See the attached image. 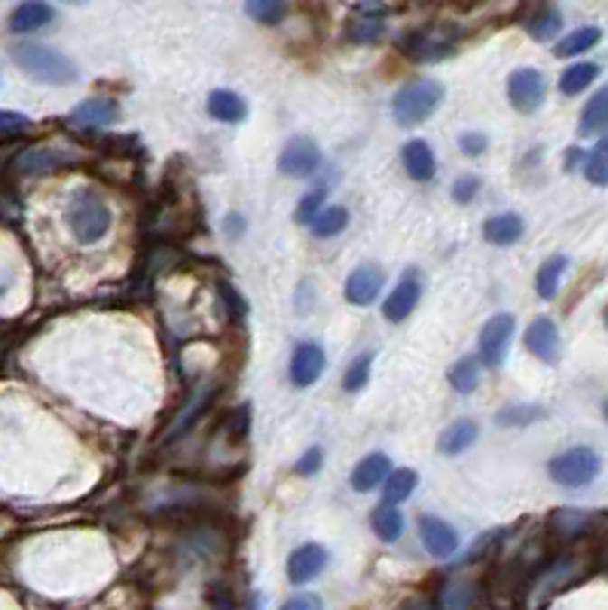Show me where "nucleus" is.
Instances as JSON below:
<instances>
[{"mask_svg":"<svg viewBox=\"0 0 608 610\" xmlns=\"http://www.w3.org/2000/svg\"><path fill=\"white\" fill-rule=\"evenodd\" d=\"M324 196H327V189H312V192H306V196L300 199V205H297V214H294V220L297 223H312V217H315L318 211L324 208Z\"/></svg>","mask_w":608,"mask_h":610,"instance_id":"c9c22d12","label":"nucleus"},{"mask_svg":"<svg viewBox=\"0 0 608 610\" xmlns=\"http://www.w3.org/2000/svg\"><path fill=\"white\" fill-rule=\"evenodd\" d=\"M419 537L426 543V550L435 559H450L459 550V534L450 522L437 519V516H422L419 519Z\"/></svg>","mask_w":608,"mask_h":610,"instance_id":"f8f14e48","label":"nucleus"},{"mask_svg":"<svg viewBox=\"0 0 608 610\" xmlns=\"http://www.w3.org/2000/svg\"><path fill=\"white\" fill-rule=\"evenodd\" d=\"M550 479L566 488H581L587 485L590 479L596 476L599 470V455L587 446H575L559 452L554 461H550Z\"/></svg>","mask_w":608,"mask_h":610,"instance_id":"20e7f679","label":"nucleus"},{"mask_svg":"<svg viewBox=\"0 0 608 610\" xmlns=\"http://www.w3.org/2000/svg\"><path fill=\"white\" fill-rule=\"evenodd\" d=\"M31 123L25 114H15V110H0V138L4 134H15V132H25Z\"/></svg>","mask_w":608,"mask_h":610,"instance_id":"58836bf2","label":"nucleus"},{"mask_svg":"<svg viewBox=\"0 0 608 610\" xmlns=\"http://www.w3.org/2000/svg\"><path fill=\"white\" fill-rule=\"evenodd\" d=\"M70 159H77L74 152L52 150V147H34L15 159V168H19L22 174H40V171H50V168L68 165Z\"/></svg>","mask_w":608,"mask_h":610,"instance_id":"a211bd4d","label":"nucleus"},{"mask_svg":"<svg viewBox=\"0 0 608 610\" xmlns=\"http://www.w3.org/2000/svg\"><path fill=\"white\" fill-rule=\"evenodd\" d=\"M10 55L31 79H37V83L70 86V83H77V79H80L77 64L70 61L65 52L52 50V46H46V43L25 40V43H15L10 50Z\"/></svg>","mask_w":608,"mask_h":610,"instance_id":"f257e3e1","label":"nucleus"},{"mask_svg":"<svg viewBox=\"0 0 608 610\" xmlns=\"http://www.w3.org/2000/svg\"><path fill=\"white\" fill-rule=\"evenodd\" d=\"M444 101V86L437 79H419V83L404 86L401 92L395 95L391 101V114H395V123L410 128L419 125L435 114L437 104Z\"/></svg>","mask_w":608,"mask_h":610,"instance_id":"7ed1b4c3","label":"nucleus"},{"mask_svg":"<svg viewBox=\"0 0 608 610\" xmlns=\"http://www.w3.org/2000/svg\"><path fill=\"white\" fill-rule=\"evenodd\" d=\"M65 223H68L70 236H74L80 245H95L110 232L114 217H110V208L98 192L83 189V192H77V196H70Z\"/></svg>","mask_w":608,"mask_h":610,"instance_id":"f03ea898","label":"nucleus"},{"mask_svg":"<svg viewBox=\"0 0 608 610\" xmlns=\"http://www.w3.org/2000/svg\"><path fill=\"white\" fill-rule=\"evenodd\" d=\"M514 330H517L514 315H492L486 320L483 330H480V357H483V364L499 366L505 360Z\"/></svg>","mask_w":608,"mask_h":610,"instance_id":"423d86ee","label":"nucleus"},{"mask_svg":"<svg viewBox=\"0 0 608 610\" xmlns=\"http://www.w3.org/2000/svg\"><path fill=\"white\" fill-rule=\"evenodd\" d=\"M119 119V104L114 98H86L83 104H77L68 116L70 128H80V132H89V128H108Z\"/></svg>","mask_w":608,"mask_h":610,"instance_id":"1a4fd4ad","label":"nucleus"},{"mask_svg":"<svg viewBox=\"0 0 608 610\" xmlns=\"http://www.w3.org/2000/svg\"><path fill=\"white\" fill-rule=\"evenodd\" d=\"M242 229H245L242 214H229V217H227V232H229V236L239 238V236H242Z\"/></svg>","mask_w":608,"mask_h":610,"instance_id":"37998d69","label":"nucleus"},{"mask_svg":"<svg viewBox=\"0 0 608 610\" xmlns=\"http://www.w3.org/2000/svg\"><path fill=\"white\" fill-rule=\"evenodd\" d=\"M526 28H529V34L535 40H550L563 28V15H559V10H554V6H547V10H541L535 19L526 22Z\"/></svg>","mask_w":608,"mask_h":610,"instance_id":"473e14b6","label":"nucleus"},{"mask_svg":"<svg viewBox=\"0 0 608 610\" xmlns=\"http://www.w3.org/2000/svg\"><path fill=\"white\" fill-rule=\"evenodd\" d=\"M603 37V31L599 28H578L572 31V34H566L559 43L554 46V52L559 59H569V55H578V52H587L590 46H596V40Z\"/></svg>","mask_w":608,"mask_h":610,"instance_id":"bb28decb","label":"nucleus"},{"mask_svg":"<svg viewBox=\"0 0 608 610\" xmlns=\"http://www.w3.org/2000/svg\"><path fill=\"white\" fill-rule=\"evenodd\" d=\"M459 150L468 152V156H480V152L486 150V138H483V134H477V132L462 134V138H459Z\"/></svg>","mask_w":608,"mask_h":610,"instance_id":"79ce46f5","label":"nucleus"},{"mask_svg":"<svg viewBox=\"0 0 608 610\" xmlns=\"http://www.w3.org/2000/svg\"><path fill=\"white\" fill-rule=\"evenodd\" d=\"M468 601H471L468 586L453 583V586H446V589H444V610H465Z\"/></svg>","mask_w":608,"mask_h":610,"instance_id":"4c0bfd02","label":"nucleus"},{"mask_svg":"<svg viewBox=\"0 0 608 610\" xmlns=\"http://www.w3.org/2000/svg\"><path fill=\"white\" fill-rule=\"evenodd\" d=\"M401 162L407 168V174H410L413 180L426 183L435 178L437 171V162H435V152H431V147L426 141H410L401 152Z\"/></svg>","mask_w":608,"mask_h":610,"instance_id":"f3484780","label":"nucleus"},{"mask_svg":"<svg viewBox=\"0 0 608 610\" xmlns=\"http://www.w3.org/2000/svg\"><path fill=\"white\" fill-rule=\"evenodd\" d=\"M282 610H324V605H322V598H318V596H312V592H303V596L287 598L285 605H282Z\"/></svg>","mask_w":608,"mask_h":610,"instance_id":"ea45409f","label":"nucleus"},{"mask_svg":"<svg viewBox=\"0 0 608 610\" xmlns=\"http://www.w3.org/2000/svg\"><path fill=\"white\" fill-rule=\"evenodd\" d=\"M477 433L480 430H477L474 421H471V419H459V421H453L444 433H440L437 448L444 455H462V452H468V448L477 443Z\"/></svg>","mask_w":608,"mask_h":610,"instance_id":"6ab92c4d","label":"nucleus"},{"mask_svg":"<svg viewBox=\"0 0 608 610\" xmlns=\"http://www.w3.org/2000/svg\"><path fill=\"white\" fill-rule=\"evenodd\" d=\"M386 287V272L379 266H358L346 281V300L351 305H370Z\"/></svg>","mask_w":608,"mask_h":610,"instance_id":"ddd939ff","label":"nucleus"},{"mask_svg":"<svg viewBox=\"0 0 608 610\" xmlns=\"http://www.w3.org/2000/svg\"><path fill=\"white\" fill-rule=\"evenodd\" d=\"M526 348L544 364H557L559 360V330L550 318H535L526 330Z\"/></svg>","mask_w":608,"mask_h":610,"instance_id":"4468645a","label":"nucleus"},{"mask_svg":"<svg viewBox=\"0 0 608 610\" xmlns=\"http://www.w3.org/2000/svg\"><path fill=\"white\" fill-rule=\"evenodd\" d=\"M324 366H327V357H324L322 345L300 342L291 357V382L297 384V388H309V384L318 382V375L324 373Z\"/></svg>","mask_w":608,"mask_h":610,"instance_id":"9d476101","label":"nucleus"},{"mask_svg":"<svg viewBox=\"0 0 608 610\" xmlns=\"http://www.w3.org/2000/svg\"><path fill=\"white\" fill-rule=\"evenodd\" d=\"M596 77H599V68L594 61L572 64V68H566V74L559 77V89H563V95H578L587 89Z\"/></svg>","mask_w":608,"mask_h":610,"instance_id":"393cba45","label":"nucleus"},{"mask_svg":"<svg viewBox=\"0 0 608 610\" xmlns=\"http://www.w3.org/2000/svg\"><path fill=\"white\" fill-rule=\"evenodd\" d=\"M566 266H569V260H566V256H550V260L538 269L535 287H538L541 300H554V296H557L559 281H563V275H566Z\"/></svg>","mask_w":608,"mask_h":610,"instance_id":"b1692460","label":"nucleus"},{"mask_svg":"<svg viewBox=\"0 0 608 610\" xmlns=\"http://www.w3.org/2000/svg\"><path fill=\"white\" fill-rule=\"evenodd\" d=\"M584 178L590 183H596V187H605L608 183V143L599 141L594 152H587V159H584Z\"/></svg>","mask_w":608,"mask_h":610,"instance_id":"7c9ffc66","label":"nucleus"},{"mask_svg":"<svg viewBox=\"0 0 608 610\" xmlns=\"http://www.w3.org/2000/svg\"><path fill=\"white\" fill-rule=\"evenodd\" d=\"M61 4H74L77 6V4H89V0H61Z\"/></svg>","mask_w":608,"mask_h":610,"instance_id":"a18cd8bd","label":"nucleus"},{"mask_svg":"<svg viewBox=\"0 0 608 610\" xmlns=\"http://www.w3.org/2000/svg\"><path fill=\"white\" fill-rule=\"evenodd\" d=\"M605 110H608V92H605V89H599V92L594 95V98L584 104L578 132H581V134H596V132H603V128H605Z\"/></svg>","mask_w":608,"mask_h":610,"instance_id":"a878e982","label":"nucleus"},{"mask_svg":"<svg viewBox=\"0 0 608 610\" xmlns=\"http://www.w3.org/2000/svg\"><path fill=\"white\" fill-rule=\"evenodd\" d=\"M480 382V360L477 357H462L459 364L450 369V384L459 394H471Z\"/></svg>","mask_w":608,"mask_h":610,"instance_id":"c756f323","label":"nucleus"},{"mask_svg":"<svg viewBox=\"0 0 608 610\" xmlns=\"http://www.w3.org/2000/svg\"><path fill=\"white\" fill-rule=\"evenodd\" d=\"M382 34V13H364L358 10V19L351 22L349 28V37L355 40V43H373L376 37Z\"/></svg>","mask_w":608,"mask_h":610,"instance_id":"2f4dec72","label":"nucleus"},{"mask_svg":"<svg viewBox=\"0 0 608 610\" xmlns=\"http://www.w3.org/2000/svg\"><path fill=\"white\" fill-rule=\"evenodd\" d=\"M322 165V150L312 138H291L287 147L278 156V171L287 174V178H309V174L318 171Z\"/></svg>","mask_w":608,"mask_h":610,"instance_id":"0eeeda50","label":"nucleus"},{"mask_svg":"<svg viewBox=\"0 0 608 610\" xmlns=\"http://www.w3.org/2000/svg\"><path fill=\"white\" fill-rule=\"evenodd\" d=\"M547 95V79L535 68H517L508 77V98L519 114H535Z\"/></svg>","mask_w":608,"mask_h":610,"instance_id":"39448f33","label":"nucleus"},{"mask_svg":"<svg viewBox=\"0 0 608 610\" xmlns=\"http://www.w3.org/2000/svg\"><path fill=\"white\" fill-rule=\"evenodd\" d=\"M322 458H324L322 448H309V452L297 461V473L300 476H312L315 470H322Z\"/></svg>","mask_w":608,"mask_h":610,"instance_id":"a19ab883","label":"nucleus"},{"mask_svg":"<svg viewBox=\"0 0 608 610\" xmlns=\"http://www.w3.org/2000/svg\"><path fill=\"white\" fill-rule=\"evenodd\" d=\"M388 470H391L388 455H382V452L367 455V458H361V464L351 470V488H355V492H361V494L373 492V488H379L382 483H386Z\"/></svg>","mask_w":608,"mask_h":610,"instance_id":"dca6fc26","label":"nucleus"},{"mask_svg":"<svg viewBox=\"0 0 608 610\" xmlns=\"http://www.w3.org/2000/svg\"><path fill=\"white\" fill-rule=\"evenodd\" d=\"M483 236H486V242L508 247V245L519 242V236H523V220H519L517 214H499L483 223Z\"/></svg>","mask_w":608,"mask_h":610,"instance_id":"412c9836","label":"nucleus"},{"mask_svg":"<svg viewBox=\"0 0 608 610\" xmlns=\"http://www.w3.org/2000/svg\"><path fill=\"white\" fill-rule=\"evenodd\" d=\"M324 568H327V550L318 547V543H303V547L294 550L291 559H287V580L294 586H303L315 580Z\"/></svg>","mask_w":608,"mask_h":610,"instance_id":"9b49d317","label":"nucleus"},{"mask_svg":"<svg viewBox=\"0 0 608 610\" xmlns=\"http://www.w3.org/2000/svg\"><path fill=\"white\" fill-rule=\"evenodd\" d=\"M419 296H422V275L416 269L404 272L401 281L395 284V291H391V296L386 300V305H382V315H386V320H391V324H401V320L410 318Z\"/></svg>","mask_w":608,"mask_h":610,"instance_id":"6e6552de","label":"nucleus"},{"mask_svg":"<svg viewBox=\"0 0 608 610\" xmlns=\"http://www.w3.org/2000/svg\"><path fill=\"white\" fill-rule=\"evenodd\" d=\"M416 483H419V476H416L413 470H407V467L388 470L386 488H382V492H386V504H401V501H407V497L413 494Z\"/></svg>","mask_w":608,"mask_h":610,"instance_id":"cd10ccee","label":"nucleus"},{"mask_svg":"<svg viewBox=\"0 0 608 610\" xmlns=\"http://www.w3.org/2000/svg\"><path fill=\"white\" fill-rule=\"evenodd\" d=\"M245 13L260 25H278L287 15V0H245Z\"/></svg>","mask_w":608,"mask_h":610,"instance_id":"c85d7f7f","label":"nucleus"},{"mask_svg":"<svg viewBox=\"0 0 608 610\" xmlns=\"http://www.w3.org/2000/svg\"><path fill=\"white\" fill-rule=\"evenodd\" d=\"M544 419L541 406H508L499 412V424L501 428H523V424H532Z\"/></svg>","mask_w":608,"mask_h":610,"instance_id":"72a5a7b5","label":"nucleus"},{"mask_svg":"<svg viewBox=\"0 0 608 610\" xmlns=\"http://www.w3.org/2000/svg\"><path fill=\"white\" fill-rule=\"evenodd\" d=\"M208 114L220 119V123H242L248 114V104L242 101V95L229 89H214L208 95Z\"/></svg>","mask_w":608,"mask_h":610,"instance_id":"aec40b11","label":"nucleus"},{"mask_svg":"<svg viewBox=\"0 0 608 610\" xmlns=\"http://www.w3.org/2000/svg\"><path fill=\"white\" fill-rule=\"evenodd\" d=\"M370 364H373V355H367V351H364V355H358L355 364H351L346 369V375H342V388L351 391V394H355V391H361L367 384V379H370Z\"/></svg>","mask_w":608,"mask_h":610,"instance_id":"f704fd0d","label":"nucleus"},{"mask_svg":"<svg viewBox=\"0 0 608 610\" xmlns=\"http://www.w3.org/2000/svg\"><path fill=\"white\" fill-rule=\"evenodd\" d=\"M55 19V10L43 0H25L19 4L10 15V31L13 34H31V31L46 28Z\"/></svg>","mask_w":608,"mask_h":610,"instance_id":"2eb2a0df","label":"nucleus"},{"mask_svg":"<svg viewBox=\"0 0 608 610\" xmlns=\"http://www.w3.org/2000/svg\"><path fill=\"white\" fill-rule=\"evenodd\" d=\"M404 610H435V605H431V601H426V598H413V601H407Z\"/></svg>","mask_w":608,"mask_h":610,"instance_id":"c03bdc74","label":"nucleus"},{"mask_svg":"<svg viewBox=\"0 0 608 610\" xmlns=\"http://www.w3.org/2000/svg\"><path fill=\"white\" fill-rule=\"evenodd\" d=\"M477 189H480V178H474V174H462V178L453 183V199L459 205H468L471 199L477 196Z\"/></svg>","mask_w":608,"mask_h":610,"instance_id":"e433bc0d","label":"nucleus"},{"mask_svg":"<svg viewBox=\"0 0 608 610\" xmlns=\"http://www.w3.org/2000/svg\"><path fill=\"white\" fill-rule=\"evenodd\" d=\"M373 531L386 543H395L398 537L404 534V516H401V510H398V504L382 501L379 507L373 510Z\"/></svg>","mask_w":608,"mask_h":610,"instance_id":"4be33fe9","label":"nucleus"},{"mask_svg":"<svg viewBox=\"0 0 608 610\" xmlns=\"http://www.w3.org/2000/svg\"><path fill=\"white\" fill-rule=\"evenodd\" d=\"M312 236L315 238H331V236H340L342 229L349 226V211L340 205H331V208H322L315 217H312Z\"/></svg>","mask_w":608,"mask_h":610,"instance_id":"5701e85b","label":"nucleus"}]
</instances>
